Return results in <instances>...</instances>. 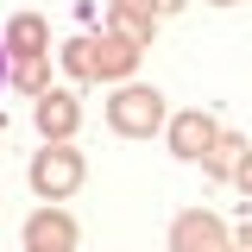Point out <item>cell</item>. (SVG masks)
I'll return each mask as SVG.
<instances>
[{
  "label": "cell",
  "instance_id": "5b68a950",
  "mask_svg": "<svg viewBox=\"0 0 252 252\" xmlns=\"http://www.w3.org/2000/svg\"><path fill=\"white\" fill-rule=\"evenodd\" d=\"M170 145H177V158H208L215 152V120H208V114L170 120Z\"/></svg>",
  "mask_w": 252,
  "mask_h": 252
},
{
  "label": "cell",
  "instance_id": "9c48e42d",
  "mask_svg": "<svg viewBox=\"0 0 252 252\" xmlns=\"http://www.w3.org/2000/svg\"><path fill=\"white\" fill-rule=\"evenodd\" d=\"M233 177H240V189H252V158L240 164V170H233Z\"/></svg>",
  "mask_w": 252,
  "mask_h": 252
},
{
  "label": "cell",
  "instance_id": "30bf717a",
  "mask_svg": "<svg viewBox=\"0 0 252 252\" xmlns=\"http://www.w3.org/2000/svg\"><path fill=\"white\" fill-rule=\"evenodd\" d=\"M0 82H6V44H0Z\"/></svg>",
  "mask_w": 252,
  "mask_h": 252
},
{
  "label": "cell",
  "instance_id": "3957f363",
  "mask_svg": "<svg viewBox=\"0 0 252 252\" xmlns=\"http://www.w3.org/2000/svg\"><path fill=\"white\" fill-rule=\"evenodd\" d=\"M132 57H139V51H132L126 38H101V44H94V38H76V44H69V63H76L82 76H126Z\"/></svg>",
  "mask_w": 252,
  "mask_h": 252
},
{
  "label": "cell",
  "instance_id": "4fadbf2b",
  "mask_svg": "<svg viewBox=\"0 0 252 252\" xmlns=\"http://www.w3.org/2000/svg\"><path fill=\"white\" fill-rule=\"evenodd\" d=\"M215 6H227V0H215Z\"/></svg>",
  "mask_w": 252,
  "mask_h": 252
},
{
  "label": "cell",
  "instance_id": "277c9868",
  "mask_svg": "<svg viewBox=\"0 0 252 252\" xmlns=\"http://www.w3.org/2000/svg\"><path fill=\"white\" fill-rule=\"evenodd\" d=\"M170 252H227V233L215 215H183L170 227Z\"/></svg>",
  "mask_w": 252,
  "mask_h": 252
},
{
  "label": "cell",
  "instance_id": "8fae6325",
  "mask_svg": "<svg viewBox=\"0 0 252 252\" xmlns=\"http://www.w3.org/2000/svg\"><path fill=\"white\" fill-rule=\"evenodd\" d=\"M158 6H164V13H170V6H183V0H158Z\"/></svg>",
  "mask_w": 252,
  "mask_h": 252
},
{
  "label": "cell",
  "instance_id": "52a82bcc",
  "mask_svg": "<svg viewBox=\"0 0 252 252\" xmlns=\"http://www.w3.org/2000/svg\"><path fill=\"white\" fill-rule=\"evenodd\" d=\"M38 132H44V139L76 132V101H69V94H38Z\"/></svg>",
  "mask_w": 252,
  "mask_h": 252
},
{
  "label": "cell",
  "instance_id": "ba28073f",
  "mask_svg": "<svg viewBox=\"0 0 252 252\" xmlns=\"http://www.w3.org/2000/svg\"><path fill=\"white\" fill-rule=\"evenodd\" d=\"M6 44H13V51H32V57H38V44H44V19L19 13V19H13V32H6Z\"/></svg>",
  "mask_w": 252,
  "mask_h": 252
},
{
  "label": "cell",
  "instance_id": "7c38bea8",
  "mask_svg": "<svg viewBox=\"0 0 252 252\" xmlns=\"http://www.w3.org/2000/svg\"><path fill=\"white\" fill-rule=\"evenodd\" d=\"M246 252H252V227H246Z\"/></svg>",
  "mask_w": 252,
  "mask_h": 252
},
{
  "label": "cell",
  "instance_id": "8992f818",
  "mask_svg": "<svg viewBox=\"0 0 252 252\" xmlns=\"http://www.w3.org/2000/svg\"><path fill=\"white\" fill-rule=\"evenodd\" d=\"M26 246H32V252H69V246H76L69 215H32V220H26Z\"/></svg>",
  "mask_w": 252,
  "mask_h": 252
},
{
  "label": "cell",
  "instance_id": "7a4b0ae2",
  "mask_svg": "<svg viewBox=\"0 0 252 252\" xmlns=\"http://www.w3.org/2000/svg\"><path fill=\"white\" fill-rule=\"evenodd\" d=\"M76 183H82V158L69 152V145H44V152L32 158V189H38V195L57 202V195H69Z\"/></svg>",
  "mask_w": 252,
  "mask_h": 252
},
{
  "label": "cell",
  "instance_id": "6da1fadb",
  "mask_svg": "<svg viewBox=\"0 0 252 252\" xmlns=\"http://www.w3.org/2000/svg\"><path fill=\"white\" fill-rule=\"evenodd\" d=\"M107 126L126 132V139L158 132V126H164V94H158V89H120L114 101H107Z\"/></svg>",
  "mask_w": 252,
  "mask_h": 252
}]
</instances>
